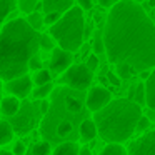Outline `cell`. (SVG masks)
Here are the masks:
<instances>
[{
    "label": "cell",
    "mask_w": 155,
    "mask_h": 155,
    "mask_svg": "<svg viewBox=\"0 0 155 155\" xmlns=\"http://www.w3.org/2000/svg\"><path fill=\"white\" fill-rule=\"evenodd\" d=\"M102 38L110 64L128 65L134 74L155 67V24L134 0H118L110 7Z\"/></svg>",
    "instance_id": "6da1fadb"
},
{
    "label": "cell",
    "mask_w": 155,
    "mask_h": 155,
    "mask_svg": "<svg viewBox=\"0 0 155 155\" xmlns=\"http://www.w3.org/2000/svg\"><path fill=\"white\" fill-rule=\"evenodd\" d=\"M38 32L25 18H14L0 30V80L7 82L28 72V60L40 50Z\"/></svg>",
    "instance_id": "7a4b0ae2"
},
{
    "label": "cell",
    "mask_w": 155,
    "mask_h": 155,
    "mask_svg": "<svg viewBox=\"0 0 155 155\" xmlns=\"http://www.w3.org/2000/svg\"><path fill=\"white\" fill-rule=\"evenodd\" d=\"M142 107L130 98H112L105 107L94 112V124L102 140L108 143H122L135 134Z\"/></svg>",
    "instance_id": "3957f363"
},
{
    "label": "cell",
    "mask_w": 155,
    "mask_h": 155,
    "mask_svg": "<svg viewBox=\"0 0 155 155\" xmlns=\"http://www.w3.org/2000/svg\"><path fill=\"white\" fill-rule=\"evenodd\" d=\"M50 37L57 42L58 47L67 52H77L84 44L85 37V18L84 10L77 5L70 7L60 15L55 24L50 25Z\"/></svg>",
    "instance_id": "277c9868"
},
{
    "label": "cell",
    "mask_w": 155,
    "mask_h": 155,
    "mask_svg": "<svg viewBox=\"0 0 155 155\" xmlns=\"http://www.w3.org/2000/svg\"><path fill=\"white\" fill-rule=\"evenodd\" d=\"M92 80H94V72L87 65L72 64L67 70L62 72L60 78H58V84L67 85L68 88H74V90H85V88L90 87Z\"/></svg>",
    "instance_id": "5b68a950"
},
{
    "label": "cell",
    "mask_w": 155,
    "mask_h": 155,
    "mask_svg": "<svg viewBox=\"0 0 155 155\" xmlns=\"http://www.w3.org/2000/svg\"><path fill=\"white\" fill-rule=\"evenodd\" d=\"M127 155H155V128H148L138 138L132 140Z\"/></svg>",
    "instance_id": "8992f818"
},
{
    "label": "cell",
    "mask_w": 155,
    "mask_h": 155,
    "mask_svg": "<svg viewBox=\"0 0 155 155\" xmlns=\"http://www.w3.org/2000/svg\"><path fill=\"white\" fill-rule=\"evenodd\" d=\"M32 88H34V82L28 74L18 75V77L5 82V90L17 98H25L32 92Z\"/></svg>",
    "instance_id": "52a82bcc"
},
{
    "label": "cell",
    "mask_w": 155,
    "mask_h": 155,
    "mask_svg": "<svg viewBox=\"0 0 155 155\" xmlns=\"http://www.w3.org/2000/svg\"><path fill=\"white\" fill-rule=\"evenodd\" d=\"M112 100V92L105 87H92L85 98V107L90 112H97Z\"/></svg>",
    "instance_id": "ba28073f"
},
{
    "label": "cell",
    "mask_w": 155,
    "mask_h": 155,
    "mask_svg": "<svg viewBox=\"0 0 155 155\" xmlns=\"http://www.w3.org/2000/svg\"><path fill=\"white\" fill-rule=\"evenodd\" d=\"M52 55H50V62H48V70L54 74H62L64 70H67L74 62L72 52H67L60 47H54L52 48Z\"/></svg>",
    "instance_id": "9c48e42d"
},
{
    "label": "cell",
    "mask_w": 155,
    "mask_h": 155,
    "mask_svg": "<svg viewBox=\"0 0 155 155\" xmlns=\"http://www.w3.org/2000/svg\"><path fill=\"white\" fill-rule=\"evenodd\" d=\"M143 94H145L143 102L147 104V107L150 108V110H155V67L152 68V72L148 74V77L145 78Z\"/></svg>",
    "instance_id": "30bf717a"
},
{
    "label": "cell",
    "mask_w": 155,
    "mask_h": 155,
    "mask_svg": "<svg viewBox=\"0 0 155 155\" xmlns=\"http://www.w3.org/2000/svg\"><path fill=\"white\" fill-rule=\"evenodd\" d=\"M20 110V98L14 97V95H8V97L0 98V112L5 117H14L18 114Z\"/></svg>",
    "instance_id": "8fae6325"
},
{
    "label": "cell",
    "mask_w": 155,
    "mask_h": 155,
    "mask_svg": "<svg viewBox=\"0 0 155 155\" xmlns=\"http://www.w3.org/2000/svg\"><path fill=\"white\" fill-rule=\"evenodd\" d=\"M70 7H74V0H42L44 14H47V12L64 14V12L68 10Z\"/></svg>",
    "instance_id": "7c38bea8"
},
{
    "label": "cell",
    "mask_w": 155,
    "mask_h": 155,
    "mask_svg": "<svg viewBox=\"0 0 155 155\" xmlns=\"http://www.w3.org/2000/svg\"><path fill=\"white\" fill-rule=\"evenodd\" d=\"M78 135H80V140L84 142H90L97 137V127H95L94 120H84L78 127Z\"/></svg>",
    "instance_id": "4fadbf2b"
},
{
    "label": "cell",
    "mask_w": 155,
    "mask_h": 155,
    "mask_svg": "<svg viewBox=\"0 0 155 155\" xmlns=\"http://www.w3.org/2000/svg\"><path fill=\"white\" fill-rule=\"evenodd\" d=\"M14 140V127L7 120H0V147Z\"/></svg>",
    "instance_id": "5bb4252c"
},
{
    "label": "cell",
    "mask_w": 155,
    "mask_h": 155,
    "mask_svg": "<svg viewBox=\"0 0 155 155\" xmlns=\"http://www.w3.org/2000/svg\"><path fill=\"white\" fill-rule=\"evenodd\" d=\"M78 147L77 142H64L54 150V155H78Z\"/></svg>",
    "instance_id": "9a60e30c"
},
{
    "label": "cell",
    "mask_w": 155,
    "mask_h": 155,
    "mask_svg": "<svg viewBox=\"0 0 155 155\" xmlns=\"http://www.w3.org/2000/svg\"><path fill=\"white\" fill-rule=\"evenodd\" d=\"M65 107H67V110L70 112V114H80L82 108H84V104H82V100L77 95L68 94L67 97H65Z\"/></svg>",
    "instance_id": "2e32d148"
},
{
    "label": "cell",
    "mask_w": 155,
    "mask_h": 155,
    "mask_svg": "<svg viewBox=\"0 0 155 155\" xmlns=\"http://www.w3.org/2000/svg\"><path fill=\"white\" fill-rule=\"evenodd\" d=\"M17 7V0H0V24H4V20L15 10Z\"/></svg>",
    "instance_id": "e0dca14e"
},
{
    "label": "cell",
    "mask_w": 155,
    "mask_h": 155,
    "mask_svg": "<svg viewBox=\"0 0 155 155\" xmlns=\"http://www.w3.org/2000/svg\"><path fill=\"white\" fill-rule=\"evenodd\" d=\"M52 90H54V85H52V82H48L44 85H37V88H32V95L37 100H42V98H47L52 94Z\"/></svg>",
    "instance_id": "ac0fdd59"
},
{
    "label": "cell",
    "mask_w": 155,
    "mask_h": 155,
    "mask_svg": "<svg viewBox=\"0 0 155 155\" xmlns=\"http://www.w3.org/2000/svg\"><path fill=\"white\" fill-rule=\"evenodd\" d=\"M52 80V72L47 70V68H38V70H35V75L34 78H32V82H34L35 85H44V84H48V82Z\"/></svg>",
    "instance_id": "d6986e66"
},
{
    "label": "cell",
    "mask_w": 155,
    "mask_h": 155,
    "mask_svg": "<svg viewBox=\"0 0 155 155\" xmlns=\"http://www.w3.org/2000/svg\"><path fill=\"white\" fill-rule=\"evenodd\" d=\"M27 24L30 25L34 30H40L42 27H44V14H40V12H30V14H27Z\"/></svg>",
    "instance_id": "ffe728a7"
},
{
    "label": "cell",
    "mask_w": 155,
    "mask_h": 155,
    "mask_svg": "<svg viewBox=\"0 0 155 155\" xmlns=\"http://www.w3.org/2000/svg\"><path fill=\"white\" fill-rule=\"evenodd\" d=\"M100 155H127V148L120 143H108L104 147Z\"/></svg>",
    "instance_id": "44dd1931"
},
{
    "label": "cell",
    "mask_w": 155,
    "mask_h": 155,
    "mask_svg": "<svg viewBox=\"0 0 155 155\" xmlns=\"http://www.w3.org/2000/svg\"><path fill=\"white\" fill-rule=\"evenodd\" d=\"M52 148H50V143L48 142H37L32 148V155H50Z\"/></svg>",
    "instance_id": "7402d4cb"
},
{
    "label": "cell",
    "mask_w": 155,
    "mask_h": 155,
    "mask_svg": "<svg viewBox=\"0 0 155 155\" xmlns=\"http://www.w3.org/2000/svg\"><path fill=\"white\" fill-rule=\"evenodd\" d=\"M17 4L24 14H30L38 7V0H17Z\"/></svg>",
    "instance_id": "603a6c76"
},
{
    "label": "cell",
    "mask_w": 155,
    "mask_h": 155,
    "mask_svg": "<svg viewBox=\"0 0 155 155\" xmlns=\"http://www.w3.org/2000/svg\"><path fill=\"white\" fill-rule=\"evenodd\" d=\"M38 45H40V48L42 50H45V52H50L52 48H54V38L50 37V35H38Z\"/></svg>",
    "instance_id": "cb8c5ba5"
},
{
    "label": "cell",
    "mask_w": 155,
    "mask_h": 155,
    "mask_svg": "<svg viewBox=\"0 0 155 155\" xmlns=\"http://www.w3.org/2000/svg\"><path fill=\"white\" fill-rule=\"evenodd\" d=\"M92 48H94V54H97V55H100V54H104V38H102V34H97L95 35V38H94V44H92Z\"/></svg>",
    "instance_id": "d4e9b609"
},
{
    "label": "cell",
    "mask_w": 155,
    "mask_h": 155,
    "mask_svg": "<svg viewBox=\"0 0 155 155\" xmlns=\"http://www.w3.org/2000/svg\"><path fill=\"white\" fill-rule=\"evenodd\" d=\"M72 128H74V127H72L70 122H67V120L60 122V124L57 125V134L60 135V137H65V135H68L72 132Z\"/></svg>",
    "instance_id": "484cf974"
},
{
    "label": "cell",
    "mask_w": 155,
    "mask_h": 155,
    "mask_svg": "<svg viewBox=\"0 0 155 155\" xmlns=\"http://www.w3.org/2000/svg\"><path fill=\"white\" fill-rule=\"evenodd\" d=\"M60 15L62 14H58V12H47V14H44V24L50 27L52 24H55L60 18Z\"/></svg>",
    "instance_id": "4316f807"
},
{
    "label": "cell",
    "mask_w": 155,
    "mask_h": 155,
    "mask_svg": "<svg viewBox=\"0 0 155 155\" xmlns=\"http://www.w3.org/2000/svg\"><path fill=\"white\" fill-rule=\"evenodd\" d=\"M150 120H148L147 117H143L142 115L140 118H138V122H137V127H135V132H145V130H148L150 128Z\"/></svg>",
    "instance_id": "83f0119b"
},
{
    "label": "cell",
    "mask_w": 155,
    "mask_h": 155,
    "mask_svg": "<svg viewBox=\"0 0 155 155\" xmlns=\"http://www.w3.org/2000/svg\"><path fill=\"white\" fill-rule=\"evenodd\" d=\"M42 67H44V65H42V60L38 58V55L35 54L34 57L28 60V70H34L35 72V70H38V68H42Z\"/></svg>",
    "instance_id": "f1b7e54d"
},
{
    "label": "cell",
    "mask_w": 155,
    "mask_h": 155,
    "mask_svg": "<svg viewBox=\"0 0 155 155\" xmlns=\"http://www.w3.org/2000/svg\"><path fill=\"white\" fill-rule=\"evenodd\" d=\"M85 65H87L92 72L97 70V67H98V57H97V54L88 55V57H87V64H85Z\"/></svg>",
    "instance_id": "f546056e"
},
{
    "label": "cell",
    "mask_w": 155,
    "mask_h": 155,
    "mask_svg": "<svg viewBox=\"0 0 155 155\" xmlns=\"http://www.w3.org/2000/svg\"><path fill=\"white\" fill-rule=\"evenodd\" d=\"M12 155H25V145L22 142H15L12 147Z\"/></svg>",
    "instance_id": "4dcf8cb0"
},
{
    "label": "cell",
    "mask_w": 155,
    "mask_h": 155,
    "mask_svg": "<svg viewBox=\"0 0 155 155\" xmlns=\"http://www.w3.org/2000/svg\"><path fill=\"white\" fill-rule=\"evenodd\" d=\"M74 2L77 4V7H80L84 12L85 10H90L92 5H94V4H92V0H74Z\"/></svg>",
    "instance_id": "1f68e13d"
},
{
    "label": "cell",
    "mask_w": 155,
    "mask_h": 155,
    "mask_svg": "<svg viewBox=\"0 0 155 155\" xmlns=\"http://www.w3.org/2000/svg\"><path fill=\"white\" fill-rule=\"evenodd\" d=\"M143 98H145V94H143V84L137 87V104H143Z\"/></svg>",
    "instance_id": "d6a6232c"
},
{
    "label": "cell",
    "mask_w": 155,
    "mask_h": 155,
    "mask_svg": "<svg viewBox=\"0 0 155 155\" xmlns=\"http://www.w3.org/2000/svg\"><path fill=\"white\" fill-rule=\"evenodd\" d=\"M117 2H118V0H98V4H100L104 8H110L112 5H115Z\"/></svg>",
    "instance_id": "836d02e7"
},
{
    "label": "cell",
    "mask_w": 155,
    "mask_h": 155,
    "mask_svg": "<svg viewBox=\"0 0 155 155\" xmlns=\"http://www.w3.org/2000/svg\"><path fill=\"white\" fill-rule=\"evenodd\" d=\"M108 80H110L114 85H117V87L120 85V78L117 77V74H115V72H108Z\"/></svg>",
    "instance_id": "e575fe53"
},
{
    "label": "cell",
    "mask_w": 155,
    "mask_h": 155,
    "mask_svg": "<svg viewBox=\"0 0 155 155\" xmlns=\"http://www.w3.org/2000/svg\"><path fill=\"white\" fill-rule=\"evenodd\" d=\"M48 108H50V104H48L45 98H42V104H40V112L42 114H47L48 112Z\"/></svg>",
    "instance_id": "d590c367"
},
{
    "label": "cell",
    "mask_w": 155,
    "mask_h": 155,
    "mask_svg": "<svg viewBox=\"0 0 155 155\" xmlns=\"http://www.w3.org/2000/svg\"><path fill=\"white\" fill-rule=\"evenodd\" d=\"M78 155H92V153H90L88 148H80V150H78Z\"/></svg>",
    "instance_id": "8d00e7d4"
},
{
    "label": "cell",
    "mask_w": 155,
    "mask_h": 155,
    "mask_svg": "<svg viewBox=\"0 0 155 155\" xmlns=\"http://www.w3.org/2000/svg\"><path fill=\"white\" fill-rule=\"evenodd\" d=\"M145 2H147V4H145V5H147V7H148V8H152V7H155V0H145Z\"/></svg>",
    "instance_id": "74e56055"
},
{
    "label": "cell",
    "mask_w": 155,
    "mask_h": 155,
    "mask_svg": "<svg viewBox=\"0 0 155 155\" xmlns=\"http://www.w3.org/2000/svg\"><path fill=\"white\" fill-rule=\"evenodd\" d=\"M0 155H12V152H8V150H0Z\"/></svg>",
    "instance_id": "f35d334b"
},
{
    "label": "cell",
    "mask_w": 155,
    "mask_h": 155,
    "mask_svg": "<svg viewBox=\"0 0 155 155\" xmlns=\"http://www.w3.org/2000/svg\"><path fill=\"white\" fill-rule=\"evenodd\" d=\"M2 88H4V85H2V80H0V98H2Z\"/></svg>",
    "instance_id": "ab89813d"
},
{
    "label": "cell",
    "mask_w": 155,
    "mask_h": 155,
    "mask_svg": "<svg viewBox=\"0 0 155 155\" xmlns=\"http://www.w3.org/2000/svg\"><path fill=\"white\" fill-rule=\"evenodd\" d=\"M134 2H137V4H142V2H145V0H134Z\"/></svg>",
    "instance_id": "60d3db41"
}]
</instances>
